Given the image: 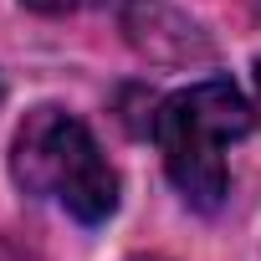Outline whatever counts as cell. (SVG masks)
Here are the masks:
<instances>
[{
  "label": "cell",
  "instance_id": "2",
  "mask_svg": "<svg viewBox=\"0 0 261 261\" xmlns=\"http://www.w3.org/2000/svg\"><path fill=\"white\" fill-rule=\"evenodd\" d=\"M11 169H16V179L31 195L62 200L87 225L108 220L113 205H118V174L97 154L92 134H87L72 113H62V108H36L21 123Z\"/></svg>",
  "mask_w": 261,
  "mask_h": 261
},
{
  "label": "cell",
  "instance_id": "3",
  "mask_svg": "<svg viewBox=\"0 0 261 261\" xmlns=\"http://www.w3.org/2000/svg\"><path fill=\"white\" fill-rule=\"evenodd\" d=\"M21 6H31V11H41V16H72V11L87 6V0H21Z\"/></svg>",
  "mask_w": 261,
  "mask_h": 261
},
{
  "label": "cell",
  "instance_id": "4",
  "mask_svg": "<svg viewBox=\"0 0 261 261\" xmlns=\"http://www.w3.org/2000/svg\"><path fill=\"white\" fill-rule=\"evenodd\" d=\"M256 97H261V57H256Z\"/></svg>",
  "mask_w": 261,
  "mask_h": 261
},
{
  "label": "cell",
  "instance_id": "1",
  "mask_svg": "<svg viewBox=\"0 0 261 261\" xmlns=\"http://www.w3.org/2000/svg\"><path fill=\"white\" fill-rule=\"evenodd\" d=\"M251 128L246 97L225 82H195L159 102L154 113V139L164 149V169L179 185V195L200 210H215L225 195V149Z\"/></svg>",
  "mask_w": 261,
  "mask_h": 261
}]
</instances>
